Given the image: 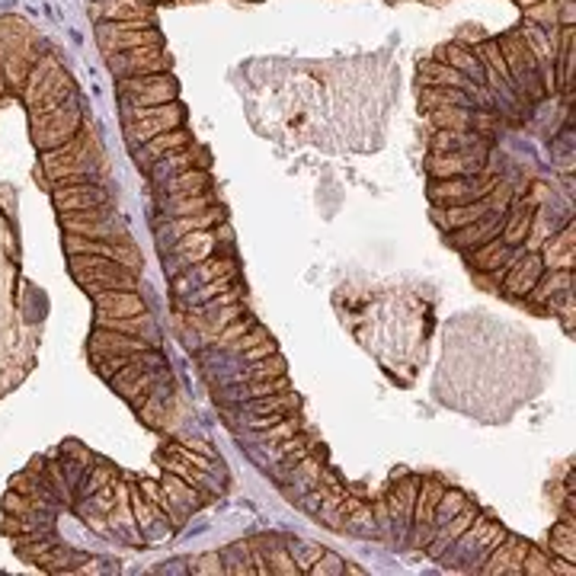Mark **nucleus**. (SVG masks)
Returning <instances> with one entry per match:
<instances>
[{"instance_id":"obj_1","label":"nucleus","mask_w":576,"mask_h":576,"mask_svg":"<svg viewBox=\"0 0 576 576\" xmlns=\"http://www.w3.org/2000/svg\"><path fill=\"white\" fill-rule=\"evenodd\" d=\"M74 93V81L58 68L54 58L42 54L39 62L33 64V71L26 74V106L29 115H42L58 109L62 103H68Z\"/></svg>"},{"instance_id":"obj_2","label":"nucleus","mask_w":576,"mask_h":576,"mask_svg":"<svg viewBox=\"0 0 576 576\" xmlns=\"http://www.w3.org/2000/svg\"><path fill=\"white\" fill-rule=\"evenodd\" d=\"M71 272L90 298L100 292H115V288H138V272H132L129 266L115 263L109 257H96V253L71 257Z\"/></svg>"},{"instance_id":"obj_3","label":"nucleus","mask_w":576,"mask_h":576,"mask_svg":"<svg viewBox=\"0 0 576 576\" xmlns=\"http://www.w3.org/2000/svg\"><path fill=\"white\" fill-rule=\"evenodd\" d=\"M503 52V62L509 71V83L519 96H532V100H542L544 83H542V68H538V58L529 52V45L522 42L519 33H509L496 39Z\"/></svg>"},{"instance_id":"obj_4","label":"nucleus","mask_w":576,"mask_h":576,"mask_svg":"<svg viewBox=\"0 0 576 576\" xmlns=\"http://www.w3.org/2000/svg\"><path fill=\"white\" fill-rule=\"evenodd\" d=\"M96 151L90 138L77 132L71 142L58 144L52 151H42V167H45L52 183H62L68 177H96Z\"/></svg>"},{"instance_id":"obj_5","label":"nucleus","mask_w":576,"mask_h":576,"mask_svg":"<svg viewBox=\"0 0 576 576\" xmlns=\"http://www.w3.org/2000/svg\"><path fill=\"white\" fill-rule=\"evenodd\" d=\"M125 135L132 144H144L151 138L173 132L183 125V106L180 103H163V106H129L125 103Z\"/></svg>"},{"instance_id":"obj_6","label":"nucleus","mask_w":576,"mask_h":576,"mask_svg":"<svg viewBox=\"0 0 576 576\" xmlns=\"http://www.w3.org/2000/svg\"><path fill=\"white\" fill-rule=\"evenodd\" d=\"M81 132V106H77V96H71L68 103H62L52 112L33 115V142L39 151H52L58 144L71 142V138Z\"/></svg>"},{"instance_id":"obj_7","label":"nucleus","mask_w":576,"mask_h":576,"mask_svg":"<svg viewBox=\"0 0 576 576\" xmlns=\"http://www.w3.org/2000/svg\"><path fill=\"white\" fill-rule=\"evenodd\" d=\"M119 93L125 96L129 106H163V103H177L180 83L161 71V74H135L119 77Z\"/></svg>"},{"instance_id":"obj_8","label":"nucleus","mask_w":576,"mask_h":576,"mask_svg":"<svg viewBox=\"0 0 576 576\" xmlns=\"http://www.w3.org/2000/svg\"><path fill=\"white\" fill-rule=\"evenodd\" d=\"M503 180L496 173H474V177H448V180H435L429 186V199L439 205H461V202H477V199L490 196V192L500 186Z\"/></svg>"},{"instance_id":"obj_9","label":"nucleus","mask_w":576,"mask_h":576,"mask_svg":"<svg viewBox=\"0 0 576 576\" xmlns=\"http://www.w3.org/2000/svg\"><path fill=\"white\" fill-rule=\"evenodd\" d=\"M400 481L394 483L385 493V506H387V519H391V529L397 532V538L410 535V525H414V506H416V490H420L423 477L416 474H397Z\"/></svg>"},{"instance_id":"obj_10","label":"nucleus","mask_w":576,"mask_h":576,"mask_svg":"<svg viewBox=\"0 0 576 576\" xmlns=\"http://www.w3.org/2000/svg\"><path fill=\"white\" fill-rule=\"evenodd\" d=\"M442 493H445V483L435 481V477H426L420 481V490H416V506H414V525H410V542L414 548H426L429 538H433L435 525H433V515L435 506H439Z\"/></svg>"},{"instance_id":"obj_11","label":"nucleus","mask_w":576,"mask_h":576,"mask_svg":"<svg viewBox=\"0 0 576 576\" xmlns=\"http://www.w3.org/2000/svg\"><path fill=\"white\" fill-rule=\"evenodd\" d=\"M109 68L115 77H135V74H161L170 68V54L154 45L129 48V52L109 54Z\"/></svg>"},{"instance_id":"obj_12","label":"nucleus","mask_w":576,"mask_h":576,"mask_svg":"<svg viewBox=\"0 0 576 576\" xmlns=\"http://www.w3.org/2000/svg\"><path fill=\"white\" fill-rule=\"evenodd\" d=\"M426 170L435 180L448 177H474L481 170H487V148L477 151H458V154H433L426 161Z\"/></svg>"},{"instance_id":"obj_13","label":"nucleus","mask_w":576,"mask_h":576,"mask_svg":"<svg viewBox=\"0 0 576 576\" xmlns=\"http://www.w3.org/2000/svg\"><path fill=\"white\" fill-rule=\"evenodd\" d=\"M100 35V45L106 48V54L115 52H129V48H142V45H161V33L157 29H129L125 23H100L96 29Z\"/></svg>"},{"instance_id":"obj_14","label":"nucleus","mask_w":576,"mask_h":576,"mask_svg":"<svg viewBox=\"0 0 576 576\" xmlns=\"http://www.w3.org/2000/svg\"><path fill=\"white\" fill-rule=\"evenodd\" d=\"M542 272H544V263H542V257H538V250H525L522 257H515L513 263H509L506 276L500 278L503 292L513 295V298H525V295L538 285Z\"/></svg>"},{"instance_id":"obj_15","label":"nucleus","mask_w":576,"mask_h":576,"mask_svg":"<svg viewBox=\"0 0 576 576\" xmlns=\"http://www.w3.org/2000/svg\"><path fill=\"white\" fill-rule=\"evenodd\" d=\"M228 238V228H221L218 224V230H190V234H183V238H177V244H173V257H180V263L183 266H196V263H205L209 257H215L218 250V240Z\"/></svg>"},{"instance_id":"obj_16","label":"nucleus","mask_w":576,"mask_h":576,"mask_svg":"<svg viewBox=\"0 0 576 576\" xmlns=\"http://www.w3.org/2000/svg\"><path fill=\"white\" fill-rule=\"evenodd\" d=\"M54 205H58V215L96 209V205H109V192L96 180H90V183H64L54 186Z\"/></svg>"},{"instance_id":"obj_17","label":"nucleus","mask_w":576,"mask_h":576,"mask_svg":"<svg viewBox=\"0 0 576 576\" xmlns=\"http://www.w3.org/2000/svg\"><path fill=\"white\" fill-rule=\"evenodd\" d=\"M525 551H529V542L506 535L493 551H490V557L483 561L481 573H487V576H522Z\"/></svg>"},{"instance_id":"obj_18","label":"nucleus","mask_w":576,"mask_h":576,"mask_svg":"<svg viewBox=\"0 0 576 576\" xmlns=\"http://www.w3.org/2000/svg\"><path fill=\"white\" fill-rule=\"evenodd\" d=\"M544 269H573L576 263V224L570 221L563 230H554L542 247H538Z\"/></svg>"},{"instance_id":"obj_19","label":"nucleus","mask_w":576,"mask_h":576,"mask_svg":"<svg viewBox=\"0 0 576 576\" xmlns=\"http://www.w3.org/2000/svg\"><path fill=\"white\" fill-rule=\"evenodd\" d=\"M161 490H163V496L170 500V506H173V513H177L180 525L186 522V515H190L192 509H199L205 503L202 490H196L186 477L173 474V471H163L161 474Z\"/></svg>"},{"instance_id":"obj_20","label":"nucleus","mask_w":576,"mask_h":576,"mask_svg":"<svg viewBox=\"0 0 576 576\" xmlns=\"http://www.w3.org/2000/svg\"><path fill=\"white\" fill-rule=\"evenodd\" d=\"M144 349H154V346L142 337L115 333V330H106V327H96V333L90 337V356H93V359H103V356H132V353H144Z\"/></svg>"},{"instance_id":"obj_21","label":"nucleus","mask_w":576,"mask_h":576,"mask_svg":"<svg viewBox=\"0 0 576 576\" xmlns=\"http://www.w3.org/2000/svg\"><path fill=\"white\" fill-rule=\"evenodd\" d=\"M503 218H506V211H490V215L477 218V221L464 224V228L448 230V244L458 247V250H474V247L487 244L490 238H496V234H500Z\"/></svg>"},{"instance_id":"obj_22","label":"nucleus","mask_w":576,"mask_h":576,"mask_svg":"<svg viewBox=\"0 0 576 576\" xmlns=\"http://www.w3.org/2000/svg\"><path fill=\"white\" fill-rule=\"evenodd\" d=\"M211 157L205 154L199 144H186V148L173 151V154H167L163 161H157L154 167H151V180L154 183H167L170 177H177V173H183V170H192V167H205L209 170Z\"/></svg>"},{"instance_id":"obj_23","label":"nucleus","mask_w":576,"mask_h":576,"mask_svg":"<svg viewBox=\"0 0 576 576\" xmlns=\"http://www.w3.org/2000/svg\"><path fill=\"white\" fill-rule=\"evenodd\" d=\"M96 301V317H138L148 314V305L138 295V288H115V292L93 295Z\"/></svg>"},{"instance_id":"obj_24","label":"nucleus","mask_w":576,"mask_h":576,"mask_svg":"<svg viewBox=\"0 0 576 576\" xmlns=\"http://www.w3.org/2000/svg\"><path fill=\"white\" fill-rule=\"evenodd\" d=\"M238 272V263L230 257H209L205 263H196V266H186V272L177 278V295H183V292H190V288H199V285H205V282H211V278H221V276H234Z\"/></svg>"},{"instance_id":"obj_25","label":"nucleus","mask_w":576,"mask_h":576,"mask_svg":"<svg viewBox=\"0 0 576 576\" xmlns=\"http://www.w3.org/2000/svg\"><path fill=\"white\" fill-rule=\"evenodd\" d=\"M538 215V205L532 199H522V202H515L506 209V218H503V228H500V238L506 240L509 247H522L532 234V221Z\"/></svg>"},{"instance_id":"obj_26","label":"nucleus","mask_w":576,"mask_h":576,"mask_svg":"<svg viewBox=\"0 0 576 576\" xmlns=\"http://www.w3.org/2000/svg\"><path fill=\"white\" fill-rule=\"evenodd\" d=\"M435 62L454 68L458 74L468 77L471 83H477V87H487V83H483V64L477 62L474 48L464 45V42H448V45H442L439 52H435Z\"/></svg>"},{"instance_id":"obj_27","label":"nucleus","mask_w":576,"mask_h":576,"mask_svg":"<svg viewBox=\"0 0 576 576\" xmlns=\"http://www.w3.org/2000/svg\"><path fill=\"white\" fill-rule=\"evenodd\" d=\"M62 228L68 230V234H77V238H87V240H112V244L129 240V230H125L122 218L115 215V211H109L100 221H62Z\"/></svg>"},{"instance_id":"obj_28","label":"nucleus","mask_w":576,"mask_h":576,"mask_svg":"<svg viewBox=\"0 0 576 576\" xmlns=\"http://www.w3.org/2000/svg\"><path fill=\"white\" fill-rule=\"evenodd\" d=\"M477 515H481V509H477L474 503L468 500V503H464V506H461V513L454 515L452 522H445V525H442V529H435V535L429 538V544H426V548H423V551H426V554L433 557V561H439V557L445 554L448 548H452L454 538H458L464 529H468V525L474 522Z\"/></svg>"},{"instance_id":"obj_29","label":"nucleus","mask_w":576,"mask_h":576,"mask_svg":"<svg viewBox=\"0 0 576 576\" xmlns=\"http://www.w3.org/2000/svg\"><path fill=\"white\" fill-rule=\"evenodd\" d=\"M519 253H525V247H509L506 240L496 234V238H490L487 244L468 250V266L474 272H493L496 266L509 263V259H515Z\"/></svg>"},{"instance_id":"obj_30","label":"nucleus","mask_w":576,"mask_h":576,"mask_svg":"<svg viewBox=\"0 0 576 576\" xmlns=\"http://www.w3.org/2000/svg\"><path fill=\"white\" fill-rule=\"evenodd\" d=\"M192 138H190V132L186 129H173V132H163V135H157V138H151V142H144V144H138V154H135V161L142 163L144 170H151L157 161H163L167 154H173V151H180V148H186Z\"/></svg>"},{"instance_id":"obj_31","label":"nucleus","mask_w":576,"mask_h":576,"mask_svg":"<svg viewBox=\"0 0 576 576\" xmlns=\"http://www.w3.org/2000/svg\"><path fill=\"white\" fill-rule=\"evenodd\" d=\"M487 148V135L471 129H439L433 138V154H458V151Z\"/></svg>"},{"instance_id":"obj_32","label":"nucleus","mask_w":576,"mask_h":576,"mask_svg":"<svg viewBox=\"0 0 576 576\" xmlns=\"http://www.w3.org/2000/svg\"><path fill=\"white\" fill-rule=\"evenodd\" d=\"M163 196L180 199V196H202V192L211 190V173L205 167H192L183 170L177 177H170L167 183H161Z\"/></svg>"},{"instance_id":"obj_33","label":"nucleus","mask_w":576,"mask_h":576,"mask_svg":"<svg viewBox=\"0 0 576 576\" xmlns=\"http://www.w3.org/2000/svg\"><path fill=\"white\" fill-rule=\"evenodd\" d=\"M257 542V548L263 551L266 557V570L276 576H298V563L292 561V554H288V548H285V538H276V535H263V538H253Z\"/></svg>"},{"instance_id":"obj_34","label":"nucleus","mask_w":576,"mask_h":576,"mask_svg":"<svg viewBox=\"0 0 576 576\" xmlns=\"http://www.w3.org/2000/svg\"><path fill=\"white\" fill-rule=\"evenodd\" d=\"M301 407V394H295L292 387L282 394H266V397H253V400H240V414L244 416H266V414H292V410Z\"/></svg>"},{"instance_id":"obj_35","label":"nucleus","mask_w":576,"mask_h":576,"mask_svg":"<svg viewBox=\"0 0 576 576\" xmlns=\"http://www.w3.org/2000/svg\"><path fill=\"white\" fill-rule=\"evenodd\" d=\"M570 285H573V269H544L542 278H538V285L525 295V298H529L532 305H548L551 298L567 292Z\"/></svg>"},{"instance_id":"obj_36","label":"nucleus","mask_w":576,"mask_h":576,"mask_svg":"<svg viewBox=\"0 0 576 576\" xmlns=\"http://www.w3.org/2000/svg\"><path fill=\"white\" fill-rule=\"evenodd\" d=\"M228 218V211H224L221 202H215L211 209L199 211V215H190V218H170L167 221V230L173 234V238H183V234H190V230H209V228H218V224Z\"/></svg>"},{"instance_id":"obj_37","label":"nucleus","mask_w":576,"mask_h":576,"mask_svg":"<svg viewBox=\"0 0 576 576\" xmlns=\"http://www.w3.org/2000/svg\"><path fill=\"white\" fill-rule=\"evenodd\" d=\"M420 103L426 112L433 109H445V106H464V109H477L474 96L464 93L458 87H423L420 90Z\"/></svg>"},{"instance_id":"obj_38","label":"nucleus","mask_w":576,"mask_h":576,"mask_svg":"<svg viewBox=\"0 0 576 576\" xmlns=\"http://www.w3.org/2000/svg\"><path fill=\"white\" fill-rule=\"evenodd\" d=\"M96 327H106V330H115V333H129V337H142L148 339L151 346L157 343L154 317H151V314H138V317H96Z\"/></svg>"},{"instance_id":"obj_39","label":"nucleus","mask_w":576,"mask_h":576,"mask_svg":"<svg viewBox=\"0 0 576 576\" xmlns=\"http://www.w3.org/2000/svg\"><path fill=\"white\" fill-rule=\"evenodd\" d=\"M218 199L215 192H202V196H180V199H170L163 196V215L167 218H190V215H199V211L211 209Z\"/></svg>"},{"instance_id":"obj_40","label":"nucleus","mask_w":576,"mask_h":576,"mask_svg":"<svg viewBox=\"0 0 576 576\" xmlns=\"http://www.w3.org/2000/svg\"><path fill=\"white\" fill-rule=\"evenodd\" d=\"M35 563H39L42 570H52V573H74L68 563H74V567H77V563H81V554H74L71 548H64V544L54 542L45 554L35 557Z\"/></svg>"},{"instance_id":"obj_41","label":"nucleus","mask_w":576,"mask_h":576,"mask_svg":"<svg viewBox=\"0 0 576 576\" xmlns=\"http://www.w3.org/2000/svg\"><path fill=\"white\" fill-rule=\"evenodd\" d=\"M221 561H224V573H234V576L257 573V570H253V561H250V538H247V542H238L234 548L221 551Z\"/></svg>"},{"instance_id":"obj_42","label":"nucleus","mask_w":576,"mask_h":576,"mask_svg":"<svg viewBox=\"0 0 576 576\" xmlns=\"http://www.w3.org/2000/svg\"><path fill=\"white\" fill-rule=\"evenodd\" d=\"M115 481V471L109 468V464H90V471L83 474V481H81V487H77V500H87V496H93V493H100L103 487H109V483Z\"/></svg>"},{"instance_id":"obj_43","label":"nucleus","mask_w":576,"mask_h":576,"mask_svg":"<svg viewBox=\"0 0 576 576\" xmlns=\"http://www.w3.org/2000/svg\"><path fill=\"white\" fill-rule=\"evenodd\" d=\"M551 548H554L557 557H567V561H576V522L567 519V522H557L551 529Z\"/></svg>"},{"instance_id":"obj_44","label":"nucleus","mask_w":576,"mask_h":576,"mask_svg":"<svg viewBox=\"0 0 576 576\" xmlns=\"http://www.w3.org/2000/svg\"><path fill=\"white\" fill-rule=\"evenodd\" d=\"M295 433H301V416H298V410H292L288 416H282V420H278L276 426L259 429L257 439L266 442V445H276V442L288 439V435H295Z\"/></svg>"},{"instance_id":"obj_45","label":"nucleus","mask_w":576,"mask_h":576,"mask_svg":"<svg viewBox=\"0 0 576 576\" xmlns=\"http://www.w3.org/2000/svg\"><path fill=\"white\" fill-rule=\"evenodd\" d=\"M278 375H285V359L278 353H272L259 362H250L247 372L240 375V381H263V378H278Z\"/></svg>"},{"instance_id":"obj_46","label":"nucleus","mask_w":576,"mask_h":576,"mask_svg":"<svg viewBox=\"0 0 576 576\" xmlns=\"http://www.w3.org/2000/svg\"><path fill=\"white\" fill-rule=\"evenodd\" d=\"M464 503H468V496L461 493V490H445V493H442V500H439V506H435V515H433L435 529H442L445 522H452L454 515L461 513V506H464ZM433 535H435V532H433Z\"/></svg>"},{"instance_id":"obj_47","label":"nucleus","mask_w":576,"mask_h":576,"mask_svg":"<svg viewBox=\"0 0 576 576\" xmlns=\"http://www.w3.org/2000/svg\"><path fill=\"white\" fill-rule=\"evenodd\" d=\"M285 548L292 554V561L298 563L301 573H311V567L317 563V557L324 554L320 544H305V542H295V538H285Z\"/></svg>"},{"instance_id":"obj_48","label":"nucleus","mask_w":576,"mask_h":576,"mask_svg":"<svg viewBox=\"0 0 576 576\" xmlns=\"http://www.w3.org/2000/svg\"><path fill=\"white\" fill-rule=\"evenodd\" d=\"M230 285H238V278H234V276H221V278H211V282L199 285L196 292H192V295H190V305H205V301H209V298H215V295L228 292Z\"/></svg>"},{"instance_id":"obj_49","label":"nucleus","mask_w":576,"mask_h":576,"mask_svg":"<svg viewBox=\"0 0 576 576\" xmlns=\"http://www.w3.org/2000/svg\"><path fill=\"white\" fill-rule=\"evenodd\" d=\"M522 576H551V557L542 548L529 544V551L522 557Z\"/></svg>"},{"instance_id":"obj_50","label":"nucleus","mask_w":576,"mask_h":576,"mask_svg":"<svg viewBox=\"0 0 576 576\" xmlns=\"http://www.w3.org/2000/svg\"><path fill=\"white\" fill-rule=\"evenodd\" d=\"M253 324H257V320H253V317H247V314H240L238 320H230V324H224V327H221V337L215 339V346H221V349H228V346L234 343V339H240V337H244V333L250 330Z\"/></svg>"},{"instance_id":"obj_51","label":"nucleus","mask_w":576,"mask_h":576,"mask_svg":"<svg viewBox=\"0 0 576 576\" xmlns=\"http://www.w3.org/2000/svg\"><path fill=\"white\" fill-rule=\"evenodd\" d=\"M346 573V561L333 551H324L317 557V563L311 567V576H343Z\"/></svg>"},{"instance_id":"obj_52","label":"nucleus","mask_w":576,"mask_h":576,"mask_svg":"<svg viewBox=\"0 0 576 576\" xmlns=\"http://www.w3.org/2000/svg\"><path fill=\"white\" fill-rule=\"evenodd\" d=\"M190 573H209V576H224V563H221V551H209V554L196 557L190 567Z\"/></svg>"},{"instance_id":"obj_53","label":"nucleus","mask_w":576,"mask_h":576,"mask_svg":"<svg viewBox=\"0 0 576 576\" xmlns=\"http://www.w3.org/2000/svg\"><path fill=\"white\" fill-rule=\"evenodd\" d=\"M263 339H269V333H266V330H263V327H259V324H253L250 330H247V333H244V337H240V339H234V343H230L228 349H238V353H247V349H253V346H257V343H263Z\"/></svg>"},{"instance_id":"obj_54","label":"nucleus","mask_w":576,"mask_h":576,"mask_svg":"<svg viewBox=\"0 0 576 576\" xmlns=\"http://www.w3.org/2000/svg\"><path fill=\"white\" fill-rule=\"evenodd\" d=\"M272 353H278V346H276V339H263V343H257L253 349H247V353H240L244 356V362L250 366V362H259V359H266V356H272Z\"/></svg>"},{"instance_id":"obj_55","label":"nucleus","mask_w":576,"mask_h":576,"mask_svg":"<svg viewBox=\"0 0 576 576\" xmlns=\"http://www.w3.org/2000/svg\"><path fill=\"white\" fill-rule=\"evenodd\" d=\"M554 573H563V576H573L576 573V567H573V561H567V557H551V576Z\"/></svg>"},{"instance_id":"obj_56","label":"nucleus","mask_w":576,"mask_h":576,"mask_svg":"<svg viewBox=\"0 0 576 576\" xmlns=\"http://www.w3.org/2000/svg\"><path fill=\"white\" fill-rule=\"evenodd\" d=\"M180 445L192 448V452H202V454H209V458H218V454L211 452V445H209V442H202V439H180Z\"/></svg>"},{"instance_id":"obj_57","label":"nucleus","mask_w":576,"mask_h":576,"mask_svg":"<svg viewBox=\"0 0 576 576\" xmlns=\"http://www.w3.org/2000/svg\"><path fill=\"white\" fill-rule=\"evenodd\" d=\"M519 4H522V7L529 10V7H535V4H544V0H519Z\"/></svg>"},{"instance_id":"obj_58","label":"nucleus","mask_w":576,"mask_h":576,"mask_svg":"<svg viewBox=\"0 0 576 576\" xmlns=\"http://www.w3.org/2000/svg\"><path fill=\"white\" fill-rule=\"evenodd\" d=\"M4 87H7V83H4V71H0V93H4Z\"/></svg>"}]
</instances>
